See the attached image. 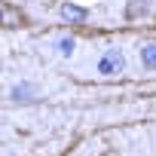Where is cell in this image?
<instances>
[{
  "label": "cell",
  "instance_id": "4",
  "mask_svg": "<svg viewBox=\"0 0 156 156\" xmlns=\"http://www.w3.org/2000/svg\"><path fill=\"white\" fill-rule=\"evenodd\" d=\"M141 64H144L147 70H153V67H156V43L141 49Z\"/></svg>",
  "mask_w": 156,
  "mask_h": 156
},
{
  "label": "cell",
  "instance_id": "3",
  "mask_svg": "<svg viewBox=\"0 0 156 156\" xmlns=\"http://www.w3.org/2000/svg\"><path fill=\"white\" fill-rule=\"evenodd\" d=\"M61 16H64L67 22H73V25H83L89 12H86L83 6H73V3H64V6H61Z\"/></svg>",
  "mask_w": 156,
  "mask_h": 156
},
{
  "label": "cell",
  "instance_id": "2",
  "mask_svg": "<svg viewBox=\"0 0 156 156\" xmlns=\"http://www.w3.org/2000/svg\"><path fill=\"white\" fill-rule=\"evenodd\" d=\"M98 70H101V73H119V70H122V55H119L116 49H107L104 58H101V64H98Z\"/></svg>",
  "mask_w": 156,
  "mask_h": 156
},
{
  "label": "cell",
  "instance_id": "5",
  "mask_svg": "<svg viewBox=\"0 0 156 156\" xmlns=\"http://www.w3.org/2000/svg\"><path fill=\"white\" fill-rule=\"evenodd\" d=\"M70 49H73V40H70V37H67V40H61V52H64V55H70Z\"/></svg>",
  "mask_w": 156,
  "mask_h": 156
},
{
  "label": "cell",
  "instance_id": "1",
  "mask_svg": "<svg viewBox=\"0 0 156 156\" xmlns=\"http://www.w3.org/2000/svg\"><path fill=\"white\" fill-rule=\"evenodd\" d=\"M0 25L3 28H22L25 25V12L16 6H0Z\"/></svg>",
  "mask_w": 156,
  "mask_h": 156
}]
</instances>
